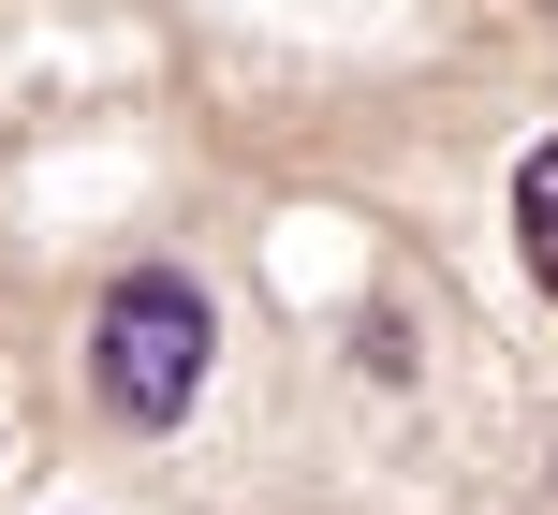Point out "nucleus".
Listing matches in <instances>:
<instances>
[{"mask_svg":"<svg viewBox=\"0 0 558 515\" xmlns=\"http://www.w3.org/2000/svg\"><path fill=\"white\" fill-rule=\"evenodd\" d=\"M88 369H104V412L177 428L192 383H206V295L177 280V265H133V280L104 295V324H88Z\"/></svg>","mask_w":558,"mask_h":515,"instance_id":"f257e3e1","label":"nucleus"},{"mask_svg":"<svg viewBox=\"0 0 558 515\" xmlns=\"http://www.w3.org/2000/svg\"><path fill=\"white\" fill-rule=\"evenodd\" d=\"M514 251H530V280L558 295V133L514 163Z\"/></svg>","mask_w":558,"mask_h":515,"instance_id":"f03ea898","label":"nucleus"}]
</instances>
